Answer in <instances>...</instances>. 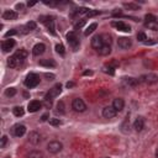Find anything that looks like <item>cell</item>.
Segmentation results:
<instances>
[{
    "label": "cell",
    "mask_w": 158,
    "mask_h": 158,
    "mask_svg": "<svg viewBox=\"0 0 158 158\" xmlns=\"http://www.w3.org/2000/svg\"><path fill=\"white\" fill-rule=\"evenodd\" d=\"M40 84V77L37 75V74H35V73H30V74H27V77H26V79H25V85L27 86V88H35V86H37Z\"/></svg>",
    "instance_id": "obj_1"
},
{
    "label": "cell",
    "mask_w": 158,
    "mask_h": 158,
    "mask_svg": "<svg viewBox=\"0 0 158 158\" xmlns=\"http://www.w3.org/2000/svg\"><path fill=\"white\" fill-rule=\"evenodd\" d=\"M67 41H68L69 46L74 51H77V48L79 47V38H78V36H77V33L74 31H70V32L67 33Z\"/></svg>",
    "instance_id": "obj_2"
},
{
    "label": "cell",
    "mask_w": 158,
    "mask_h": 158,
    "mask_svg": "<svg viewBox=\"0 0 158 158\" xmlns=\"http://www.w3.org/2000/svg\"><path fill=\"white\" fill-rule=\"evenodd\" d=\"M139 83H146L148 85H152V84H156L158 81V77L153 73H148V74H144V75H141L139 79H138Z\"/></svg>",
    "instance_id": "obj_3"
},
{
    "label": "cell",
    "mask_w": 158,
    "mask_h": 158,
    "mask_svg": "<svg viewBox=\"0 0 158 158\" xmlns=\"http://www.w3.org/2000/svg\"><path fill=\"white\" fill-rule=\"evenodd\" d=\"M72 109L74 111H77V112H84L86 110V105L81 99L77 98V99H74L72 101Z\"/></svg>",
    "instance_id": "obj_4"
},
{
    "label": "cell",
    "mask_w": 158,
    "mask_h": 158,
    "mask_svg": "<svg viewBox=\"0 0 158 158\" xmlns=\"http://www.w3.org/2000/svg\"><path fill=\"white\" fill-rule=\"evenodd\" d=\"M62 148H63V144H62V142H59V141H51V142L47 144V149H48V152L52 153V154H56V153L60 152Z\"/></svg>",
    "instance_id": "obj_5"
},
{
    "label": "cell",
    "mask_w": 158,
    "mask_h": 158,
    "mask_svg": "<svg viewBox=\"0 0 158 158\" xmlns=\"http://www.w3.org/2000/svg\"><path fill=\"white\" fill-rule=\"evenodd\" d=\"M11 131H12V135H14V136H16V137H22V136L26 133V126L22 125V123H16V125L11 128Z\"/></svg>",
    "instance_id": "obj_6"
},
{
    "label": "cell",
    "mask_w": 158,
    "mask_h": 158,
    "mask_svg": "<svg viewBox=\"0 0 158 158\" xmlns=\"http://www.w3.org/2000/svg\"><path fill=\"white\" fill-rule=\"evenodd\" d=\"M104 44H105V43H104V40H102V36H101V35H96V36H94V37L91 38V47H93L94 49L99 51Z\"/></svg>",
    "instance_id": "obj_7"
},
{
    "label": "cell",
    "mask_w": 158,
    "mask_h": 158,
    "mask_svg": "<svg viewBox=\"0 0 158 158\" xmlns=\"http://www.w3.org/2000/svg\"><path fill=\"white\" fill-rule=\"evenodd\" d=\"M62 91V85L60 84H56L52 89H49V91L47 93L46 98L44 99H49V100H53V98H56L57 95H59V93Z\"/></svg>",
    "instance_id": "obj_8"
},
{
    "label": "cell",
    "mask_w": 158,
    "mask_h": 158,
    "mask_svg": "<svg viewBox=\"0 0 158 158\" xmlns=\"http://www.w3.org/2000/svg\"><path fill=\"white\" fill-rule=\"evenodd\" d=\"M111 25H112L115 28H117L118 31H122V32H130V31H131L130 25H127V23H125V22H122V21H112Z\"/></svg>",
    "instance_id": "obj_9"
},
{
    "label": "cell",
    "mask_w": 158,
    "mask_h": 158,
    "mask_svg": "<svg viewBox=\"0 0 158 158\" xmlns=\"http://www.w3.org/2000/svg\"><path fill=\"white\" fill-rule=\"evenodd\" d=\"M117 46L120 48H122V49H127V48H130L132 46V41L128 37H120L118 41H117Z\"/></svg>",
    "instance_id": "obj_10"
},
{
    "label": "cell",
    "mask_w": 158,
    "mask_h": 158,
    "mask_svg": "<svg viewBox=\"0 0 158 158\" xmlns=\"http://www.w3.org/2000/svg\"><path fill=\"white\" fill-rule=\"evenodd\" d=\"M116 114H117V111L112 106H105L102 109V116L105 118H114L116 116Z\"/></svg>",
    "instance_id": "obj_11"
},
{
    "label": "cell",
    "mask_w": 158,
    "mask_h": 158,
    "mask_svg": "<svg viewBox=\"0 0 158 158\" xmlns=\"http://www.w3.org/2000/svg\"><path fill=\"white\" fill-rule=\"evenodd\" d=\"M14 47H15V40H12V38L5 40V41L1 42V49H2V52H9Z\"/></svg>",
    "instance_id": "obj_12"
},
{
    "label": "cell",
    "mask_w": 158,
    "mask_h": 158,
    "mask_svg": "<svg viewBox=\"0 0 158 158\" xmlns=\"http://www.w3.org/2000/svg\"><path fill=\"white\" fill-rule=\"evenodd\" d=\"M41 106H42V102H41V101H38V100H32V101L28 102L27 110H28L30 112H36V111H38V110L41 109Z\"/></svg>",
    "instance_id": "obj_13"
},
{
    "label": "cell",
    "mask_w": 158,
    "mask_h": 158,
    "mask_svg": "<svg viewBox=\"0 0 158 158\" xmlns=\"http://www.w3.org/2000/svg\"><path fill=\"white\" fill-rule=\"evenodd\" d=\"M133 128H135L137 132H141V131L144 128V117H142V116L136 117V120H135V122H133Z\"/></svg>",
    "instance_id": "obj_14"
},
{
    "label": "cell",
    "mask_w": 158,
    "mask_h": 158,
    "mask_svg": "<svg viewBox=\"0 0 158 158\" xmlns=\"http://www.w3.org/2000/svg\"><path fill=\"white\" fill-rule=\"evenodd\" d=\"M28 142L32 143V144H38V143L41 142V136H40V133L36 132V131L30 132V135H28Z\"/></svg>",
    "instance_id": "obj_15"
},
{
    "label": "cell",
    "mask_w": 158,
    "mask_h": 158,
    "mask_svg": "<svg viewBox=\"0 0 158 158\" xmlns=\"http://www.w3.org/2000/svg\"><path fill=\"white\" fill-rule=\"evenodd\" d=\"M116 111H121L123 107H125V100L121 99V98H116L114 101H112V105H111Z\"/></svg>",
    "instance_id": "obj_16"
},
{
    "label": "cell",
    "mask_w": 158,
    "mask_h": 158,
    "mask_svg": "<svg viewBox=\"0 0 158 158\" xmlns=\"http://www.w3.org/2000/svg\"><path fill=\"white\" fill-rule=\"evenodd\" d=\"M2 19L4 20H16L17 19V12L14 10H6L2 12Z\"/></svg>",
    "instance_id": "obj_17"
},
{
    "label": "cell",
    "mask_w": 158,
    "mask_h": 158,
    "mask_svg": "<svg viewBox=\"0 0 158 158\" xmlns=\"http://www.w3.org/2000/svg\"><path fill=\"white\" fill-rule=\"evenodd\" d=\"M44 49H46V46L43 43H37V44L33 46L32 53H33V56H40V54H42L44 52Z\"/></svg>",
    "instance_id": "obj_18"
},
{
    "label": "cell",
    "mask_w": 158,
    "mask_h": 158,
    "mask_svg": "<svg viewBox=\"0 0 158 158\" xmlns=\"http://www.w3.org/2000/svg\"><path fill=\"white\" fill-rule=\"evenodd\" d=\"M23 62H21V60H19L16 57H14V56H11L9 59H7V65L10 67V68H16V67H19V65H21Z\"/></svg>",
    "instance_id": "obj_19"
},
{
    "label": "cell",
    "mask_w": 158,
    "mask_h": 158,
    "mask_svg": "<svg viewBox=\"0 0 158 158\" xmlns=\"http://www.w3.org/2000/svg\"><path fill=\"white\" fill-rule=\"evenodd\" d=\"M14 57H16L19 60L23 62V60L26 59V57H27V51H25V49H19V51H16V52H15Z\"/></svg>",
    "instance_id": "obj_20"
},
{
    "label": "cell",
    "mask_w": 158,
    "mask_h": 158,
    "mask_svg": "<svg viewBox=\"0 0 158 158\" xmlns=\"http://www.w3.org/2000/svg\"><path fill=\"white\" fill-rule=\"evenodd\" d=\"M38 64L42 65V67H47V68H53V67H56V62L52 60V59H41V60L38 62Z\"/></svg>",
    "instance_id": "obj_21"
},
{
    "label": "cell",
    "mask_w": 158,
    "mask_h": 158,
    "mask_svg": "<svg viewBox=\"0 0 158 158\" xmlns=\"http://www.w3.org/2000/svg\"><path fill=\"white\" fill-rule=\"evenodd\" d=\"M110 52H111V46H110V44H104V46L98 51V53H99L100 56H107V54H110Z\"/></svg>",
    "instance_id": "obj_22"
},
{
    "label": "cell",
    "mask_w": 158,
    "mask_h": 158,
    "mask_svg": "<svg viewBox=\"0 0 158 158\" xmlns=\"http://www.w3.org/2000/svg\"><path fill=\"white\" fill-rule=\"evenodd\" d=\"M123 83L128 86H136L139 81H138V79H135V78H123Z\"/></svg>",
    "instance_id": "obj_23"
},
{
    "label": "cell",
    "mask_w": 158,
    "mask_h": 158,
    "mask_svg": "<svg viewBox=\"0 0 158 158\" xmlns=\"http://www.w3.org/2000/svg\"><path fill=\"white\" fill-rule=\"evenodd\" d=\"M12 112H14V115H15L16 117H20V116H23L25 110H23L22 106H15V107L12 109Z\"/></svg>",
    "instance_id": "obj_24"
},
{
    "label": "cell",
    "mask_w": 158,
    "mask_h": 158,
    "mask_svg": "<svg viewBox=\"0 0 158 158\" xmlns=\"http://www.w3.org/2000/svg\"><path fill=\"white\" fill-rule=\"evenodd\" d=\"M27 158H43V153L41 151H31L27 154Z\"/></svg>",
    "instance_id": "obj_25"
},
{
    "label": "cell",
    "mask_w": 158,
    "mask_h": 158,
    "mask_svg": "<svg viewBox=\"0 0 158 158\" xmlns=\"http://www.w3.org/2000/svg\"><path fill=\"white\" fill-rule=\"evenodd\" d=\"M96 27H98V23H96V22L90 23V25H89V27H88V28L84 31V35H85V36H89L90 33H93V32L95 31V28H96Z\"/></svg>",
    "instance_id": "obj_26"
},
{
    "label": "cell",
    "mask_w": 158,
    "mask_h": 158,
    "mask_svg": "<svg viewBox=\"0 0 158 158\" xmlns=\"http://www.w3.org/2000/svg\"><path fill=\"white\" fill-rule=\"evenodd\" d=\"M123 7L127 10H139V6L135 2H123Z\"/></svg>",
    "instance_id": "obj_27"
},
{
    "label": "cell",
    "mask_w": 158,
    "mask_h": 158,
    "mask_svg": "<svg viewBox=\"0 0 158 158\" xmlns=\"http://www.w3.org/2000/svg\"><path fill=\"white\" fill-rule=\"evenodd\" d=\"M144 25H146V27H148L149 30L158 31V21H151V22H146Z\"/></svg>",
    "instance_id": "obj_28"
},
{
    "label": "cell",
    "mask_w": 158,
    "mask_h": 158,
    "mask_svg": "<svg viewBox=\"0 0 158 158\" xmlns=\"http://www.w3.org/2000/svg\"><path fill=\"white\" fill-rule=\"evenodd\" d=\"M46 25H47V27H48V31H49L52 35H56V31H54V21L51 19V20H48V21L46 22Z\"/></svg>",
    "instance_id": "obj_29"
},
{
    "label": "cell",
    "mask_w": 158,
    "mask_h": 158,
    "mask_svg": "<svg viewBox=\"0 0 158 158\" xmlns=\"http://www.w3.org/2000/svg\"><path fill=\"white\" fill-rule=\"evenodd\" d=\"M122 131H123L125 133L130 131V120H128V115H127V117L125 118V122L122 123Z\"/></svg>",
    "instance_id": "obj_30"
},
{
    "label": "cell",
    "mask_w": 158,
    "mask_h": 158,
    "mask_svg": "<svg viewBox=\"0 0 158 158\" xmlns=\"http://www.w3.org/2000/svg\"><path fill=\"white\" fill-rule=\"evenodd\" d=\"M137 40H138L139 42H143V43H144L148 38H147V36H146L144 32H138V33H137Z\"/></svg>",
    "instance_id": "obj_31"
},
{
    "label": "cell",
    "mask_w": 158,
    "mask_h": 158,
    "mask_svg": "<svg viewBox=\"0 0 158 158\" xmlns=\"http://www.w3.org/2000/svg\"><path fill=\"white\" fill-rule=\"evenodd\" d=\"M48 121H49V125H52V126H59L62 123V121L59 118H56V117H52Z\"/></svg>",
    "instance_id": "obj_32"
},
{
    "label": "cell",
    "mask_w": 158,
    "mask_h": 158,
    "mask_svg": "<svg viewBox=\"0 0 158 158\" xmlns=\"http://www.w3.org/2000/svg\"><path fill=\"white\" fill-rule=\"evenodd\" d=\"M15 94H16V89L15 88H7L5 90V95L6 96H14Z\"/></svg>",
    "instance_id": "obj_33"
},
{
    "label": "cell",
    "mask_w": 158,
    "mask_h": 158,
    "mask_svg": "<svg viewBox=\"0 0 158 158\" xmlns=\"http://www.w3.org/2000/svg\"><path fill=\"white\" fill-rule=\"evenodd\" d=\"M56 51H57L59 54H62V56H64V53H65L64 47H63V44H62V43H59V44H57V46H56Z\"/></svg>",
    "instance_id": "obj_34"
},
{
    "label": "cell",
    "mask_w": 158,
    "mask_h": 158,
    "mask_svg": "<svg viewBox=\"0 0 158 158\" xmlns=\"http://www.w3.org/2000/svg\"><path fill=\"white\" fill-rule=\"evenodd\" d=\"M102 70L105 72V73H107V74H110V75H114V68L112 67H110V65H105L104 68H102Z\"/></svg>",
    "instance_id": "obj_35"
},
{
    "label": "cell",
    "mask_w": 158,
    "mask_h": 158,
    "mask_svg": "<svg viewBox=\"0 0 158 158\" xmlns=\"http://www.w3.org/2000/svg\"><path fill=\"white\" fill-rule=\"evenodd\" d=\"M56 111L59 112V114H64V104H63V101H59V102H58Z\"/></svg>",
    "instance_id": "obj_36"
},
{
    "label": "cell",
    "mask_w": 158,
    "mask_h": 158,
    "mask_svg": "<svg viewBox=\"0 0 158 158\" xmlns=\"http://www.w3.org/2000/svg\"><path fill=\"white\" fill-rule=\"evenodd\" d=\"M42 105H43L46 109H51V107H52V100H49V99H44L43 102H42Z\"/></svg>",
    "instance_id": "obj_37"
},
{
    "label": "cell",
    "mask_w": 158,
    "mask_h": 158,
    "mask_svg": "<svg viewBox=\"0 0 158 158\" xmlns=\"http://www.w3.org/2000/svg\"><path fill=\"white\" fill-rule=\"evenodd\" d=\"M144 19H146V22H151V21H157L156 16H154V15H151V14H147Z\"/></svg>",
    "instance_id": "obj_38"
},
{
    "label": "cell",
    "mask_w": 158,
    "mask_h": 158,
    "mask_svg": "<svg viewBox=\"0 0 158 158\" xmlns=\"http://www.w3.org/2000/svg\"><path fill=\"white\" fill-rule=\"evenodd\" d=\"M26 27H27V30H28V31H32V30H35V28H36V22L30 21V22L26 25Z\"/></svg>",
    "instance_id": "obj_39"
},
{
    "label": "cell",
    "mask_w": 158,
    "mask_h": 158,
    "mask_svg": "<svg viewBox=\"0 0 158 158\" xmlns=\"http://www.w3.org/2000/svg\"><path fill=\"white\" fill-rule=\"evenodd\" d=\"M99 14L98 10H89V12L86 14V17H93V16H96Z\"/></svg>",
    "instance_id": "obj_40"
},
{
    "label": "cell",
    "mask_w": 158,
    "mask_h": 158,
    "mask_svg": "<svg viewBox=\"0 0 158 158\" xmlns=\"http://www.w3.org/2000/svg\"><path fill=\"white\" fill-rule=\"evenodd\" d=\"M17 33V31L14 28V30H11V31H7L6 33H5V37H10V36H14V35H16Z\"/></svg>",
    "instance_id": "obj_41"
},
{
    "label": "cell",
    "mask_w": 158,
    "mask_h": 158,
    "mask_svg": "<svg viewBox=\"0 0 158 158\" xmlns=\"http://www.w3.org/2000/svg\"><path fill=\"white\" fill-rule=\"evenodd\" d=\"M6 142H7V137H6V136H2V137H1L0 147H1V148H4V147H5V144H6Z\"/></svg>",
    "instance_id": "obj_42"
},
{
    "label": "cell",
    "mask_w": 158,
    "mask_h": 158,
    "mask_svg": "<svg viewBox=\"0 0 158 158\" xmlns=\"http://www.w3.org/2000/svg\"><path fill=\"white\" fill-rule=\"evenodd\" d=\"M84 23H85V20H81L80 22H77V23L74 25V27H75V28H79V27H81Z\"/></svg>",
    "instance_id": "obj_43"
},
{
    "label": "cell",
    "mask_w": 158,
    "mask_h": 158,
    "mask_svg": "<svg viewBox=\"0 0 158 158\" xmlns=\"http://www.w3.org/2000/svg\"><path fill=\"white\" fill-rule=\"evenodd\" d=\"M48 117H49V115H48V114H44V115H42L41 121H47V120H48Z\"/></svg>",
    "instance_id": "obj_44"
},
{
    "label": "cell",
    "mask_w": 158,
    "mask_h": 158,
    "mask_svg": "<svg viewBox=\"0 0 158 158\" xmlns=\"http://www.w3.org/2000/svg\"><path fill=\"white\" fill-rule=\"evenodd\" d=\"M44 77H46V78H48V80H52V79L54 78V75H53V74H48V73H46V74H44Z\"/></svg>",
    "instance_id": "obj_45"
},
{
    "label": "cell",
    "mask_w": 158,
    "mask_h": 158,
    "mask_svg": "<svg viewBox=\"0 0 158 158\" xmlns=\"http://www.w3.org/2000/svg\"><path fill=\"white\" fill-rule=\"evenodd\" d=\"M72 86H74V83L73 81H68L67 83V88H72Z\"/></svg>",
    "instance_id": "obj_46"
},
{
    "label": "cell",
    "mask_w": 158,
    "mask_h": 158,
    "mask_svg": "<svg viewBox=\"0 0 158 158\" xmlns=\"http://www.w3.org/2000/svg\"><path fill=\"white\" fill-rule=\"evenodd\" d=\"M35 4H36V1H28L27 2V6H33Z\"/></svg>",
    "instance_id": "obj_47"
},
{
    "label": "cell",
    "mask_w": 158,
    "mask_h": 158,
    "mask_svg": "<svg viewBox=\"0 0 158 158\" xmlns=\"http://www.w3.org/2000/svg\"><path fill=\"white\" fill-rule=\"evenodd\" d=\"M22 7H23L22 4H17V5H16V9H22Z\"/></svg>",
    "instance_id": "obj_48"
},
{
    "label": "cell",
    "mask_w": 158,
    "mask_h": 158,
    "mask_svg": "<svg viewBox=\"0 0 158 158\" xmlns=\"http://www.w3.org/2000/svg\"><path fill=\"white\" fill-rule=\"evenodd\" d=\"M84 74H85V75H88V74H93V72H90V70H86V72H84Z\"/></svg>",
    "instance_id": "obj_49"
},
{
    "label": "cell",
    "mask_w": 158,
    "mask_h": 158,
    "mask_svg": "<svg viewBox=\"0 0 158 158\" xmlns=\"http://www.w3.org/2000/svg\"><path fill=\"white\" fill-rule=\"evenodd\" d=\"M156 158H158V148H157V151H156Z\"/></svg>",
    "instance_id": "obj_50"
},
{
    "label": "cell",
    "mask_w": 158,
    "mask_h": 158,
    "mask_svg": "<svg viewBox=\"0 0 158 158\" xmlns=\"http://www.w3.org/2000/svg\"><path fill=\"white\" fill-rule=\"evenodd\" d=\"M102 158H109V157H102Z\"/></svg>",
    "instance_id": "obj_51"
}]
</instances>
